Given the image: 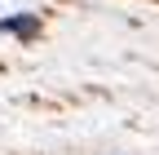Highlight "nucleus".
<instances>
[{
	"label": "nucleus",
	"instance_id": "f257e3e1",
	"mask_svg": "<svg viewBox=\"0 0 159 155\" xmlns=\"http://www.w3.org/2000/svg\"><path fill=\"white\" fill-rule=\"evenodd\" d=\"M0 31H13V35H35L40 31V22L27 13V18H0Z\"/></svg>",
	"mask_w": 159,
	"mask_h": 155
}]
</instances>
